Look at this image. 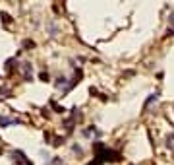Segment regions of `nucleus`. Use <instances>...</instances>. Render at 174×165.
<instances>
[{
    "instance_id": "nucleus-1",
    "label": "nucleus",
    "mask_w": 174,
    "mask_h": 165,
    "mask_svg": "<svg viewBox=\"0 0 174 165\" xmlns=\"http://www.w3.org/2000/svg\"><path fill=\"white\" fill-rule=\"evenodd\" d=\"M10 155H12V159H14V163H18V165H33L31 159H27L25 154H23V152H19V150H14Z\"/></svg>"
},
{
    "instance_id": "nucleus-2",
    "label": "nucleus",
    "mask_w": 174,
    "mask_h": 165,
    "mask_svg": "<svg viewBox=\"0 0 174 165\" xmlns=\"http://www.w3.org/2000/svg\"><path fill=\"white\" fill-rule=\"evenodd\" d=\"M22 70H23V80H25V82H31L33 80V76H31L33 64L31 62H22Z\"/></svg>"
},
{
    "instance_id": "nucleus-3",
    "label": "nucleus",
    "mask_w": 174,
    "mask_h": 165,
    "mask_svg": "<svg viewBox=\"0 0 174 165\" xmlns=\"http://www.w3.org/2000/svg\"><path fill=\"white\" fill-rule=\"evenodd\" d=\"M12 124H22V121L12 117H0V128H6V126H12Z\"/></svg>"
},
{
    "instance_id": "nucleus-4",
    "label": "nucleus",
    "mask_w": 174,
    "mask_h": 165,
    "mask_svg": "<svg viewBox=\"0 0 174 165\" xmlns=\"http://www.w3.org/2000/svg\"><path fill=\"white\" fill-rule=\"evenodd\" d=\"M54 88H58V89H62V88H68V78L66 76H58L56 78V82H54Z\"/></svg>"
},
{
    "instance_id": "nucleus-5",
    "label": "nucleus",
    "mask_w": 174,
    "mask_h": 165,
    "mask_svg": "<svg viewBox=\"0 0 174 165\" xmlns=\"http://www.w3.org/2000/svg\"><path fill=\"white\" fill-rule=\"evenodd\" d=\"M157 99H159V92H155V93H151V95H149V97H147V101H145V105H143V107H145V109H147V107H149V105H151V103H153V101H157Z\"/></svg>"
},
{
    "instance_id": "nucleus-6",
    "label": "nucleus",
    "mask_w": 174,
    "mask_h": 165,
    "mask_svg": "<svg viewBox=\"0 0 174 165\" xmlns=\"http://www.w3.org/2000/svg\"><path fill=\"white\" fill-rule=\"evenodd\" d=\"M56 33H58V26H56V23H52V22H48V35L54 37Z\"/></svg>"
},
{
    "instance_id": "nucleus-7",
    "label": "nucleus",
    "mask_w": 174,
    "mask_h": 165,
    "mask_svg": "<svg viewBox=\"0 0 174 165\" xmlns=\"http://www.w3.org/2000/svg\"><path fill=\"white\" fill-rule=\"evenodd\" d=\"M72 152H74V154H77V155H81V154H83L81 146H77V144H74V146H72Z\"/></svg>"
},
{
    "instance_id": "nucleus-8",
    "label": "nucleus",
    "mask_w": 174,
    "mask_h": 165,
    "mask_svg": "<svg viewBox=\"0 0 174 165\" xmlns=\"http://www.w3.org/2000/svg\"><path fill=\"white\" fill-rule=\"evenodd\" d=\"M39 78H41V82H48V80H51L48 72H41V74H39Z\"/></svg>"
},
{
    "instance_id": "nucleus-9",
    "label": "nucleus",
    "mask_w": 174,
    "mask_h": 165,
    "mask_svg": "<svg viewBox=\"0 0 174 165\" xmlns=\"http://www.w3.org/2000/svg\"><path fill=\"white\" fill-rule=\"evenodd\" d=\"M23 47H25V51H27V49H31V47H35V41H23Z\"/></svg>"
},
{
    "instance_id": "nucleus-10",
    "label": "nucleus",
    "mask_w": 174,
    "mask_h": 165,
    "mask_svg": "<svg viewBox=\"0 0 174 165\" xmlns=\"http://www.w3.org/2000/svg\"><path fill=\"white\" fill-rule=\"evenodd\" d=\"M2 22H4V23H10V22H12V18L6 14V12H2Z\"/></svg>"
},
{
    "instance_id": "nucleus-11",
    "label": "nucleus",
    "mask_w": 174,
    "mask_h": 165,
    "mask_svg": "<svg viewBox=\"0 0 174 165\" xmlns=\"http://www.w3.org/2000/svg\"><path fill=\"white\" fill-rule=\"evenodd\" d=\"M168 22H170V26H174V12L170 14V18H168Z\"/></svg>"
},
{
    "instance_id": "nucleus-12",
    "label": "nucleus",
    "mask_w": 174,
    "mask_h": 165,
    "mask_svg": "<svg viewBox=\"0 0 174 165\" xmlns=\"http://www.w3.org/2000/svg\"><path fill=\"white\" fill-rule=\"evenodd\" d=\"M0 154H2V150H0Z\"/></svg>"
}]
</instances>
